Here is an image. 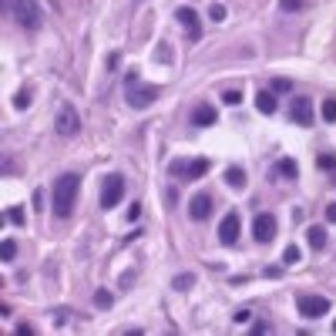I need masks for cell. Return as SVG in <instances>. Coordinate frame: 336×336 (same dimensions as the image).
Here are the masks:
<instances>
[{"instance_id": "1", "label": "cell", "mask_w": 336, "mask_h": 336, "mask_svg": "<svg viewBox=\"0 0 336 336\" xmlns=\"http://www.w3.org/2000/svg\"><path fill=\"white\" fill-rule=\"evenodd\" d=\"M78 189H81V179L74 175V172H64V175L54 182V192H51V209H54L57 219H67V215L74 212Z\"/></svg>"}, {"instance_id": "2", "label": "cell", "mask_w": 336, "mask_h": 336, "mask_svg": "<svg viewBox=\"0 0 336 336\" xmlns=\"http://www.w3.org/2000/svg\"><path fill=\"white\" fill-rule=\"evenodd\" d=\"M158 94H161V88H155V84H141L134 71L128 74V81H124V98H128V104H131L134 111H141V108H148V104H155Z\"/></svg>"}, {"instance_id": "3", "label": "cell", "mask_w": 336, "mask_h": 336, "mask_svg": "<svg viewBox=\"0 0 336 336\" xmlns=\"http://www.w3.org/2000/svg\"><path fill=\"white\" fill-rule=\"evenodd\" d=\"M7 7H11L14 21L21 24L24 31H37V27L44 24V14H41V4H37V0H11Z\"/></svg>"}, {"instance_id": "4", "label": "cell", "mask_w": 336, "mask_h": 336, "mask_svg": "<svg viewBox=\"0 0 336 336\" xmlns=\"http://www.w3.org/2000/svg\"><path fill=\"white\" fill-rule=\"evenodd\" d=\"M296 309H299V316H306V319H319V316L329 313V299H326V296H313V292H306V296L296 299Z\"/></svg>"}, {"instance_id": "5", "label": "cell", "mask_w": 336, "mask_h": 336, "mask_svg": "<svg viewBox=\"0 0 336 336\" xmlns=\"http://www.w3.org/2000/svg\"><path fill=\"white\" fill-rule=\"evenodd\" d=\"M124 199V179L121 175H108L101 185V209H114Z\"/></svg>"}, {"instance_id": "6", "label": "cell", "mask_w": 336, "mask_h": 336, "mask_svg": "<svg viewBox=\"0 0 336 336\" xmlns=\"http://www.w3.org/2000/svg\"><path fill=\"white\" fill-rule=\"evenodd\" d=\"M54 128H57V134H64V138H74V134L81 131V118H78V111H74L71 104H61V111H57V118H54Z\"/></svg>"}, {"instance_id": "7", "label": "cell", "mask_w": 336, "mask_h": 336, "mask_svg": "<svg viewBox=\"0 0 336 336\" xmlns=\"http://www.w3.org/2000/svg\"><path fill=\"white\" fill-rule=\"evenodd\" d=\"M209 172V158H195V161H172V175H185L189 182L202 179Z\"/></svg>"}, {"instance_id": "8", "label": "cell", "mask_w": 336, "mask_h": 336, "mask_svg": "<svg viewBox=\"0 0 336 336\" xmlns=\"http://www.w3.org/2000/svg\"><path fill=\"white\" fill-rule=\"evenodd\" d=\"M252 235H256V242H272L276 239V219L269 212H259L252 219Z\"/></svg>"}, {"instance_id": "9", "label": "cell", "mask_w": 336, "mask_h": 336, "mask_svg": "<svg viewBox=\"0 0 336 336\" xmlns=\"http://www.w3.org/2000/svg\"><path fill=\"white\" fill-rule=\"evenodd\" d=\"M239 229H242L239 212L222 215V222H219V239H222V246H235V242H239Z\"/></svg>"}, {"instance_id": "10", "label": "cell", "mask_w": 336, "mask_h": 336, "mask_svg": "<svg viewBox=\"0 0 336 336\" xmlns=\"http://www.w3.org/2000/svg\"><path fill=\"white\" fill-rule=\"evenodd\" d=\"M189 215L195 219V222L209 219V215H212V195H209V192H199V195L189 202Z\"/></svg>"}, {"instance_id": "11", "label": "cell", "mask_w": 336, "mask_h": 336, "mask_svg": "<svg viewBox=\"0 0 336 336\" xmlns=\"http://www.w3.org/2000/svg\"><path fill=\"white\" fill-rule=\"evenodd\" d=\"M292 121L299 124V128H309V124H313V101L309 98L292 101Z\"/></svg>"}, {"instance_id": "12", "label": "cell", "mask_w": 336, "mask_h": 336, "mask_svg": "<svg viewBox=\"0 0 336 336\" xmlns=\"http://www.w3.org/2000/svg\"><path fill=\"white\" fill-rule=\"evenodd\" d=\"M175 17L182 21V27H185V34H189V41H199V37H202V21H199V14L189 11V7H182Z\"/></svg>"}, {"instance_id": "13", "label": "cell", "mask_w": 336, "mask_h": 336, "mask_svg": "<svg viewBox=\"0 0 336 336\" xmlns=\"http://www.w3.org/2000/svg\"><path fill=\"white\" fill-rule=\"evenodd\" d=\"M215 121H219V114H215L212 104H195V108H192V124H195V128H209V124H215Z\"/></svg>"}, {"instance_id": "14", "label": "cell", "mask_w": 336, "mask_h": 336, "mask_svg": "<svg viewBox=\"0 0 336 336\" xmlns=\"http://www.w3.org/2000/svg\"><path fill=\"white\" fill-rule=\"evenodd\" d=\"M256 108H259L262 114H276V108H279L276 91H259V94H256Z\"/></svg>"}, {"instance_id": "15", "label": "cell", "mask_w": 336, "mask_h": 336, "mask_svg": "<svg viewBox=\"0 0 336 336\" xmlns=\"http://www.w3.org/2000/svg\"><path fill=\"white\" fill-rule=\"evenodd\" d=\"M225 185H229V189H246V172L239 165L225 168Z\"/></svg>"}, {"instance_id": "16", "label": "cell", "mask_w": 336, "mask_h": 336, "mask_svg": "<svg viewBox=\"0 0 336 336\" xmlns=\"http://www.w3.org/2000/svg\"><path fill=\"white\" fill-rule=\"evenodd\" d=\"M306 242L313 249H323L326 246V229L323 225H309V229H306Z\"/></svg>"}, {"instance_id": "17", "label": "cell", "mask_w": 336, "mask_h": 336, "mask_svg": "<svg viewBox=\"0 0 336 336\" xmlns=\"http://www.w3.org/2000/svg\"><path fill=\"white\" fill-rule=\"evenodd\" d=\"M14 256H17V242H14V239H4V242H0V259H4V262H14Z\"/></svg>"}, {"instance_id": "18", "label": "cell", "mask_w": 336, "mask_h": 336, "mask_svg": "<svg viewBox=\"0 0 336 336\" xmlns=\"http://www.w3.org/2000/svg\"><path fill=\"white\" fill-rule=\"evenodd\" d=\"M111 302H114V296L108 289H98V292H94V306H98V309H111Z\"/></svg>"}, {"instance_id": "19", "label": "cell", "mask_w": 336, "mask_h": 336, "mask_svg": "<svg viewBox=\"0 0 336 336\" xmlns=\"http://www.w3.org/2000/svg\"><path fill=\"white\" fill-rule=\"evenodd\" d=\"M192 282H195V276H192V272H179V276L172 279V289H189Z\"/></svg>"}, {"instance_id": "20", "label": "cell", "mask_w": 336, "mask_h": 336, "mask_svg": "<svg viewBox=\"0 0 336 336\" xmlns=\"http://www.w3.org/2000/svg\"><path fill=\"white\" fill-rule=\"evenodd\" d=\"M299 259H302L299 246H286V252H282V262H286V266H296Z\"/></svg>"}, {"instance_id": "21", "label": "cell", "mask_w": 336, "mask_h": 336, "mask_svg": "<svg viewBox=\"0 0 336 336\" xmlns=\"http://www.w3.org/2000/svg\"><path fill=\"white\" fill-rule=\"evenodd\" d=\"M316 165H319V172H336V155H329V151H326V155L316 158Z\"/></svg>"}, {"instance_id": "22", "label": "cell", "mask_w": 336, "mask_h": 336, "mask_svg": "<svg viewBox=\"0 0 336 336\" xmlns=\"http://www.w3.org/2000/svg\"><path fill=\"white\" fill-rule=\"evenodd\" d=\"M279 172L286 175V179H296V175H299V168H296V161H292V158H282V161H279Z\"/></svg>"}, {"instance_id": "23", "label": "cell", "mask_w": 336, "mask_h": 336, "mask_svg": "<svg viewBox=\"0 0 336 336\" xmlns=\"http://www.w3.org/2000/svg\"><path fill=\"white\" fill-rule=\"evenodd\" d=\"M209 17H212L215 24H222L225 21V4H212V7H209Z\"/></svg>"}, {"instance_id": "24", "label": "cell", "mask_w": 336, "mask_h": 336, "mask_svg": "<svg viewBox=\"0 0 336 336\" xmlns=\"http://www.w3.org/2000/svg\"><path fill=\"white\" fill-rule=\"evenodd\" d=\"M222 101L229 104V108H235V104H242V91H225Z\"/></svg>"}, {"instance_id": "25", "label": "cell", "mask_w": 336, "mask_h": 336, "mask_svg": "<svg viewBox=\"0 0 336 336\" xmlns=\"http://www.w3.org/2000/svg\"><path fill=\"white\" fill-rule=\"evenodd\" d=\"M289 88H292V81H289V78H276V81H272V91H276V94H286Z\"/></svg>"}, {"instance_id": "26", "label": "cell", "mask_w": 336, "mask_h": 336, "mask_svg": "<svg viewBox=\"0 0 336 336\" xmlns=\"http://www.w3.org/2000/svg\"><path fill=\"white\" fill-rule=\"evenodd\" d=\"M27 104H31V91H21V94L14 98V108H17V111H24Z\"/></svg>"}, {"instance_id": "27", "label": "cell", "mask_w": 336, "mask_h": 336, "mask_svg": "<svg viewBox=\"0 0 336 336\" xmlns=\"http://www.w3.org/2000/svg\"><path fill=\"white\" fill-rule=\"evenodd\" d=\"M323 118L326 121H336V101H323Z\"/></svg>"}, {"instance_id": "28", "label": "cell", "mask_w": 336, "mask_h": 336, "mask_svg": "<svg viewBox=\"0 0 336 336\" xmlns=\"http://www.w3.org/2000/svg\"><path fill=\"white\" fill-rule=\"evenodd\" d=\"M279 7H282V11H302V0H279Z\"/></svg>"}, {"instance_id": "29", "label": "cell", "mask_w": 336, "mask_h": 336, "mask_svg": "<svg viewBox=\"0 0 336 336\" xmlns=\"http://www.w3.org/2000/svg\"><path fill=\"white\" fill-rule=\"evenodd\" d=\"M7 222H14V225H21V222H24V212L17 209V205H14L11 212H7Z\"/></svg>"}, {"instance_id": "30", "label": "cell", "mask_w": 336, "mask_h": 336, "mask_svg": "<svg viewBox=\"0 0 336 336\" xmlns=\"http://www.w3.org/2000/svg\"><path fill=\"white\" fill-rule=\"evenodd\" d=\"M17 336H34V326L31 323H17V329H14Z\"/></svg>"}, {"instance_id": "31", "label": "cell", "mask_w": 336, "mask_h": 336, "mask_svg": "<svg viewBox=\"0 0 336 336\" xmlns=\"http://www.w3.org/2000/svg\"><path fill=\"white\" fill-rule=\"evenodd\" d=\"M34 209L44 212V192H34Z\"/></svg>"}, {"instance_id": "32", "label": "cell", "mask_w": 336, "mask_h": 336, "mask_svg": "<svg viewBox=\"0 0 336 336\" xmlns=\"http://www.w3.org/2000/svg\"><path fill=\"white\" fill-rule=\"evenodd\" d=\"M326 219L336 225V202H329V205H326Z\"/></svg>"}, {"instance_id": "33", "label": "cell", "mask_w": 336, "mask_h": 336, "mask_svg": "<svg viewBox=\"0 0 336 336\" xmlns=\"http://www.w3.org/2000/svg\"><path fill=\"white\" fill-rule=\"evenodd\" d=\"M249 316H252L249 309H239V313H235V323H249Z\"/></svg>"}, {"instance_id": "34", "label": "cell", "mask_w": 336, "mask_h": 336, "mask_svg": "<svg viewBox=\"0 0 336 336\" xmlns=\"http://www.w3.org/2000/svg\"><path fill=\"white\" fill-rule=\"evenodd\" d=\"M67 313H71V309H54V323H64Z\"/></svg>"}, {"instance_id": "35", "label": "cell", "mask_w": 336, "mask_h": 336, "mask_svg": "<svg viewBox=\"0 0 336 336\" xmlns=\"http://www.w3.org/2000/svg\"><path fill=\"white\" fill-rule=\"evenodd\" d=\"M333 333H336V323H333Z\"/></svg>"}, {"instance_id": "36", "label": "cell", "mask_w": 336, "mask_h": 336, "mask_svg": "<svg viewBox=\"0 0 336 336\" xmlns=\"http://www.w3.org/2000/svg\"><path fill=\"white\" fill-rule=\"evenodd\" d=\"M333 185H336V175H333Z\"/></svg>"}]
</instances>
